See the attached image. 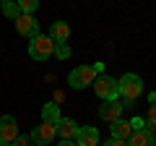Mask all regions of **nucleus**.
Masks as SVG:
<instances>
[{
    "label": "nucleus",
    "mask_w": 156,
    "mask_h": 146,
    "mask_svg": "<svg viewBox=\"0 0 156 146\" xmlns=\"http://www.w3.org/2000/svg\"><path fill=\"white\" fill-rule=\"evenodd\" d=\"M16 31L21 37H26V39H34V37H39V21L34 16H29V13H21L16 18Z\"/></svg>",
    "instance_id": "nucleus-6"
},
{
    "label": "nucleus",
    "mask_w": 156,
    "mask_h": 146,
    "mask_svg": "<svg viewBox=\"0 0 156 146\" xmlns=\"http://www.w3.org/2000/svg\"><path fill=\"white\" fill-rule=\"evenodd\" d=\"M122 102H117V99H112V102H104V104L99 107V118L104 120V123H115V120H120V115H122Z\"/></svg>",
    "instance_id": "nucleus-8"
},
{
    "label": "nucleus",
    "mask_w": 156,
    "mask_h": 146,
    "mask_svg": "<svg viewBox=\"0 0 156 146\" xmlns=\"http://www.w3.org/2000/svg\"><path fill=\"white\" fill-rule=\"evenodd\" d=\"M60 107L57 104H52V102H47L44 107H42V123H52V125H57L60 123Z\"/></svg>",
    "instance_id": "nucleus-14"
},
{
    "label": "nucleus",
    "mask_w": 156,
    "mask_h": 146,
    "mask_svg": "<svg viewBox=\"0 0 156 146\" xmlns=\"http://www.w3.org/2000/svg\"><path fill=\"white\" fill-rule=\"evenodd\" d=\"M99 73H104V63H94V65H78L70 71V76H68V84H70V89H86V86L94 84V78L99 76Z\"/></svg>",
    "instance_id": "nucleus-2"
},
{
    "label": "nucleus",
    "mask_w": 156,
    "mask_h": 146,
    "mask_svg": "<svg viewBox=\"0 0 156 146\" xmlns=\"http://www.w3.org/2000/svg\"><path fill=\"white\" fill-rule=\"evenodd\" d=\"M16 3H18V11H21V13H29V16L39 8V0H16Z\"/></svg>",
    "instance_id": "nucleus-16"
},
{
    "label": "nucleus",
    "mask_w": 156,
    "mask_h": 146,
    "mask_svg": "<svg viewBox=\"0 0 156 146\" xmlns=\"http://www.w3.org/2000/svg\"><path fill=\"white\" fill-rule=\"evenodd\" d=\"M18 138V123L13 115H3L0 118V141H5V144H13Z\"/></svg>",
    "instance_id": "nucleus-7"
},
{
    "label": "nucleus",
    "mask_w": 156,
    "mask_h": 146,
    "mask_svg": "<svg viewBox=\"0 0 156 146\" xmlns=\"http://www.w3.org/2000/svg\"><path fill=\"white\" fill-rule=\"evenodd\" d=\"M55 55V42L50 39V37H34L31 42H29V57L31 60H47V57Z\"/></svg>",
    "instance_id": "nucleus-4"
},
{
    "label": "nucleus",
    "mask_w": 156,
    "mask_h": 146,
    "mask_svg": "<svg viewBox=\"0 0 156 146\" xmlns=\"http://www.w3.org/2000/svg\"><path fill=\"white\" fill-rule=\"evenodd\" d=\"M50 39L52 42H68L70 39V26L65 21H55L50 26Z\"/></svg>",
    "instance_id": "nucleus-12"
},
{
    "label": "nucleus",
    "mask_w": 156,
    "mask_h": 146,
    "mask_svg": "<svg viewBox=\"0 0 156 146\" xmlns=\"http://www.w3.org/2000/svg\"><path fill=\"white\" fill-rule=\"evenodd\" d=\"M112 125V138H122V141H128L130 136H133V128H130V120H115V123H109Z\"/></svg>",
    "instance_id": "nucleus-13"
},
{
    "label": "nucleus",
    "mask_w": 156,
    "mask_h": 146,
    "mask_svg": "<svg viewBox=\"0 0 156 146\" xmlns=\"http://www.w3.org/2000/svg\"><path fill=\"white\" fill-rule=\"evenodd\" d=\"M146 128H148L151 133L156 130V102L148 107V115H146Z\"/></svg>",
    "instance_id": "nucleus-18"
},
{
    "label": "nucleus",
    "mask_w": 156,
    "mask_h": 146,
    "mask_svg": "<svg viewBox=\"0 0 156 146\" xmlns=\"http://www.w3.org/2000/svg\"><path fill=\"white\" fill-rule=\"evenodd\" d=\"M57 146H76V141H65V138H62V141H60Z\"/></svg>",
    "instance_id": "nucleus-22"
},
{
    "label": "nucleus",
    "mask_w": 156,
    "mask_h": 146,
    "mask_svg": "<svg viewBox=\"0 0 156 146\" xmlns=\"http://www.w3.org/2000/svg\"><path fill=\"white\" fill-rule=\"evenodd\" d=\"M76 146H99V130L96 128H78Z\"/></svg>",
    "instance_id": "nucleus-10"
},
{
    "label": "nucleus",
    "mask_w": 156,
    "mask_h": 146,
    "mask_svg": "<svg viewBox=\"0 0 156 146\" xmlns=\"http://www.w3.org/2000/svg\"><path fill=\"white\" fill-rule=\"evenodd\" d=\"M55 57L68 60V57H70V45H68V42H55Z\"/></svg>",
    "instance_id": "nucleus-17"
},
{
    "label": "nucleus",
    "mask_w": 156,
    "mask_h": 146,
    "mask_svg": "<svg viewBox=\"0 0 156 146\" xmlns=\"http://www.w3.org/2000/svg\"><path fill=\"white\" fill-rule=\"evenodd\" d=\"M55 128H57V136L65 138V141H76V136H78V123L70 118H60V123Z\"/></svg>",
    "instance_id": "nucleus-9"
},
{
    "label": "nucleus",
    "mask_w": 156,
    "mask_h": 146,
    "mask_svg": "<svg viewBox=\"0 0 156 146\" xmlns=\"http://www.w3.org/2000/svg\"><path fill=\"white\" fill-rule=\"evenodd\" d=\"M91 86H94L96 97H99L101 102H112V99H117V78H112V76H107V73H99Z\"/></svg>",
    "instance_id": "nucleus-3"
},
{
    "label": "nucleus",
    "mask_w": 156,
    "mask_h": 146,
    "mask_svg": "<svg viewBox=\"0 0 156 146\" xmlns=\"http://www.w3.org/2000/svg\"><path fill=\"white\" fill-rule=\"evenodd\" d=\"M0 146H11V144H5V141H0Z\"/></svg>",
    "instance_id": "nucleus-23"
},
{
    "label": "nucleus",
    "mask_w": 156,
    "mask_h": 146,
    "mask_svg": "<svg viewBox=\"0 0 156 146\" xmlns=\"http://www.w3.org/2000/svg\"><path fill=\"white\" fill-rule=\"evenodd\" d=\"M55 136H57V128L52 123H42V125H37V128L31 130V144H37V146H50L52 141H55Z\"/></svg>",
    "instance_id": "nucleus-5"
},
{
    "label": "nucleus",
    "mask_w": 156,
    "mask_h": 146,
    "mask_svg": "<svg viewBox=\"0 0 156 146\" xmlns=\"http://www.w3.org/2000/svg\"><path fill=\"white\" fill-rule=\"evenodd\" d=\"M130 128H133V130H143L146 128V120L143 118H133V120H130Z\"/></svg>",
    "instance_id": "nucleus-19"
},
{
    "label": "nucleus",
    "mask_w": 156,
    "mask_h": 146,
    "mask_svg": "<svg viewBox=\"0 0 156 146\" xmlns=\"http://www.w3.org/2000/svg\"><path fill=\"white\" fill-rule=\"evenodd\" d=\"M128 146H156V138L148 128L143 130H133V136L128 138Z\"/></svg>",
    "instance_id": "nucleus-11"
},
{
    "label": "nucleus",
    "mask_w": 156,
    "mask_h": 146,
    "mask_svg": "<svg viewBox=\"0 0 156 146\" xmlns=\"http://www.w3.org/2000/svg\"><path fill=\"white\" fill-rule=\"evenodd\" d=\"M104 146H128V141H122V138H109Z\"/></svg>",
    "instance_id": "nucleus-21"
},
{
    "label": "nucleus",
    "mask_w": 156,
    "mask_h": 146,
    "mask_svg": "<svg viewBox=\"0 0 156 146\" xmlns=\"http://www.w3.org/2000/svg\"><path fill=\"white\" fill-rule=\"evenodd\" d=\"M0 8H3V13H5L8 18H13V21L21 16V11H18V3H16V0H0Z\"/></svg>",
    "instance_id": "nucleus-15"
},
{
    "label": "nucleus",
    "mask_w": 156,
    "mask_h": 146,
    "mask_svg": "<svg viewBox=\"0 0 156 146\" xmlns=\"http://www.w3.org/2000/svg\"><path fill=\"white\" fill-rule=\"evenodd\" d=\"M143 94V78L138 73H125L122 78H117V97H122V107H133V102Z\"/></svg>",
    "instance_id": "nucleus-1"
},
{
    "label": "nucleus",
    "mask_w": 156,
    "mask_h": 146,
    "mask_svg": "<svg viewBox=\"0 0 156 146\" xmlns=\"http://www.w3.org/2000/svg\"><path fill=\"white\" fill-rule=\"evenodd\" d=\"M11 146H31V138H29V136H18Z\"/></svg>",
    "instance_id": "nucleus-20"
}]
</instances>
